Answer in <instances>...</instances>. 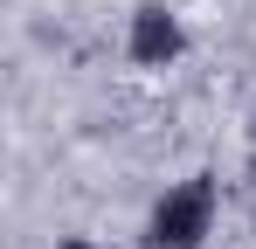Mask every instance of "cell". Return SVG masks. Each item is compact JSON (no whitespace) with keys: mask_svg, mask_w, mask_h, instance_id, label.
Returning <instances> with one entry per match:
<instances>
[{"mask_svg":"<svg viewBox=\"0 0 256 249\" xmlns=\"http://www.w3.org/2000/svg\"><path fill=\"white\" fill-rule=\"evenodd\" d=\"M56 249H104V242H90V236H62Z\"/></svg>","mask_w":256,"mask_h":249,"instance_id":"3","label":"cell"},{"mask_svg":"<svg viewBox=\"0 0 256 249\" xmlns=\"http://www.w3.org/2000/svg\"><path fill=\"white\" fill-rule=\"evenodd\" d=\"M187 48H194V35H187V14L173 0H138L125 14V62L132 70H173Z\"/></svg>","mask_w":256,"mask_h":249,"instance_id":"2","label":"cell"},{"mask_svg":"<svg viewBox=\"0 0 256 249\" xmlns=\"http://www.w3.org/2000/svg\"><path fill=\"white\" fill-rule=\"evenodd\" d=\"M214 222H222V180L214 173H187V180H173L166 194L146 208L138 242L146 249H208Z\"/></svg>","mask_w":256,"mask_h":249,"instance_id":"1","label":"cell"}]
</instances>
